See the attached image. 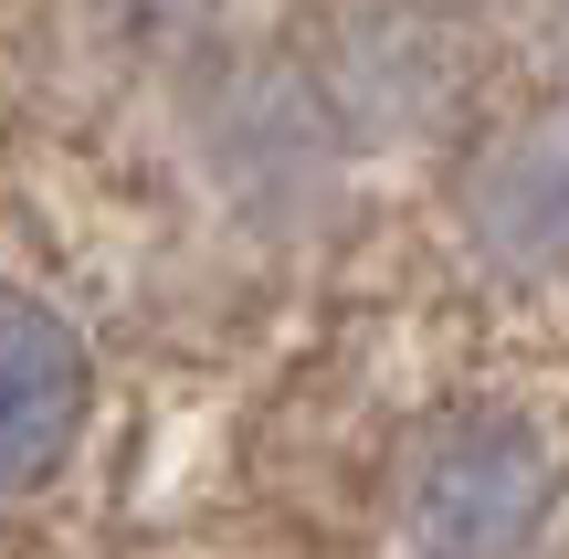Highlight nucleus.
<instances>
[{
  "mask_svg": "<svg viewBox=\"0 0 569 559\" xmlns=\"http://www.w3.org/2000/svg\"><path fill=\"white\" fill-rule=\"evenodd\" d=\"M559 507V455L528 412H453L422 433L401 486L411 559H528Z\"/></svg>",
  "mask_w": 569,
  "mask_h": 559,
  "instance_id": "obj_1",
  "label": "nucleus"
},
{
  "mask_svg": "<svg viewBox=\"0 0 569 559\" xmlns=\"http://www.w3.org/2000/svg\"><path fill=\"white\" fill-rule=\"evenodd\" d=\"M453 211H465V243L507 286H559L569 274V96L496 117L453 169Z\"/></svg>",
  "mask_w": 569,
  "mask_h": 559,
  "instance_id": "obj_2",
  "label": "nucleus"
},
{
  "mask_svg": "<svg viewBox=\"0 0 569 559\" xmlns=\"http://www.w3.org/2000/svg\"><path fill=\"white\" fill-rule=\"evenodd\" d=\"M84 433V338L42 296L0 286V497L42 486Z\"/></svg>",
  "mask_w": 569,
  "mask_h": 559,
  "instance_id": "obj_3",
  "label": "nucleus"
}]
</instances>
